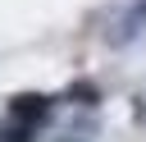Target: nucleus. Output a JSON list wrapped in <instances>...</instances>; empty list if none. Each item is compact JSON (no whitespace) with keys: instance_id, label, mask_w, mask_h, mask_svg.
I'll use <instances>...</instances> for the list:
<instances>
[{"instance_id":"f257e3e1","label":"nucleus","mask_w":146,"mask_h":142,"mask_svg":"<svg viewBox=\"0 0 146 142\" xmlns=\"http://www.w3.org/2000/svg\"><path fill=\"white\" fill-rule=\"evenodd\" d=\"M50 105H55V101H50V96H41V92H18V96L9 101V115H14L18 124L36 128V124H41V119L50 115Z\"/></svg>"},{"instance_id":"f03ea898","label":"nucleus","mask_w":146,"mask_h":142,"mask_svg":"<svg viewBox=\"0 0 146 142\" xmlns=\"http://www.w3.org/2000/svg\"><path fill=\"white\" fill-rule=\"evenodd\" d=\"M68 101H78V105H96V101H100V87L87 82V78H78V82H68Z\"/></svg>"},{"instance_id":"7ed1b4c3","label":"nucleus","mask_w":146,"mask_h":142,"mask_svg":"<svg viewBox=\"0 0 146 142\" xmlns=\"http://www.w3.org/2000/svg\"><path fill=\"white\" fill-rule=\"evenodd\" d=\"M141 23H146V0H137V5H132V9L123 14V32H119L114 41H128V37H132V32L141 27Z\"/></svg>"},{"instance_id":"20e7f679","label":"nucleus","mask_w":146,"mask_h":142,"mask_svg":"<svg viewBox=\"0 0 146 142\" xmlns=\"http://www.w3.org/2000/svg\"><path fill=\"white\" fill-rule=\"evenodd\" d=\"M5 142H36V137H32V128H27V124H18V128H9V133H5Z\"/></svg>"}]
</instances>
